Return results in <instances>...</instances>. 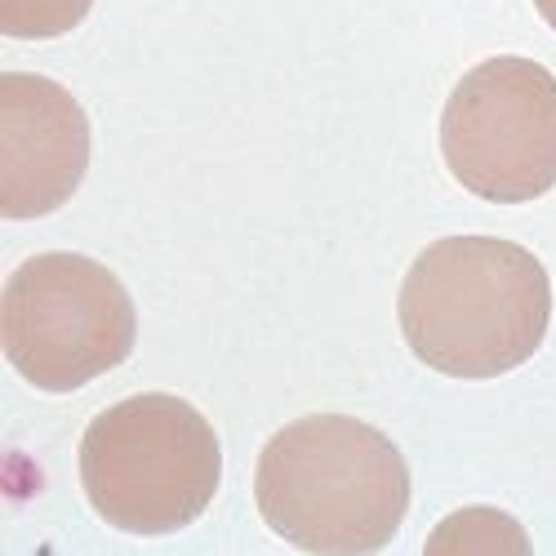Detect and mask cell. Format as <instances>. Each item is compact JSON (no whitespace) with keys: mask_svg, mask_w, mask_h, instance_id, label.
Masks as SVG:
<instances>
[{"mask_svg":"<svg viewBox=\"0 0 556 556\" xmlns=\"http://www.w3.org/2000/svg\"><path fill=\"white\" fill-rule=\"evenodd\" d=\"M428 552H530V539L521 526H513L507 517L490 513V507H481V530H472V517L463 513L454 517L450 526L432 530L428 539Z\"/></svg>","mask_w":556,"mask_h":556,"instance_id":"cell-8","label":"cell"},{"mask_svg":"<svg viewBox=\"0 0 556 556\" xmlns=\"http://www.w3.org/2000/svg\"><path fill=\"white\" fill-rule=\"evenodd\" d=\"M534 10H539V18L556 31V0H534Z\"/></svg>","mask_w":556,"mask_h":556,"instance_id":"cell-9","label":"cell"},{"mask_svg":"<svg viewBox=\"0 0 556 556\" xmlns=\"http://www.w3.org/2000/svg\"><path fill=\"white\" fill-rule=\"evenodd\" d=\"M450 174L481 201L526 205L556 188V76L534 59H490L454 85L441 116Z\"/></svg>","mask_w":556,"mask_h":556,"instance_id":"cell-5","label":"cell"},{"mask_svg":"<svg viewBox=\"0 0 556 556\" xmlns=\"http://www.w3.org/2000/svg\"><path fill=\"white\" fill-rule=\"evenodd\" d=\"M254 503L294 552L365 556L396 539L409 513V468L379 428L312 414L263 445Z\"/></svg>","mask_w":556,"mask_h":556,"instance_id":"cell-2","label":"cell"},{"mask_svg":"<svg viewBox=\"0 0 556 556\" xmlns=\"http://www.w3.org/2000/svg\"><path fill=\"white\" fill-rule=\"evenodd\" d=\"M89 152V116L63 85L31 72L0 76V214L10 223L67 205Z\"/></svg>","mask_w":556,"mask_h":556,"instance_id":"cell-6","label":"cell"},{"mask_svg":"<svg viewBox=\"0 0 556 556\" xmlns=\"http://www.w3.org/2000/svg\"><path fill=\"white\" fill-rule=\"evenodd\" d=\"M94 0H0V31L10 40H54L85 23Z\"/></svg>","mask_w":556,"mask_h":556,"instance_id":"cell-7","label":"cell"},{"mask_svg":"<svg viewBox=\"0 0 556 556\" xmlns=\"http://www.w3.org/2000/svg\"><path fill=\"white\" fill-rule=\"evenodd\" d=\"M138 312L121 276L85 254H36L10 271L0 348L40 392H76L125 365Z\"/></svg>","mask_w":556,"mask_h":556,"instance_id":"cell-4","label":"cell"},{"mask_svg":"<svg viewBox=\"0 0 556 556\" xmlns=\"http://www.w3.org/2000/svg\"><path fill=\"white\" fill-rule=\"evenodd\" d=\"M223 450L210 419L169 392H143L103 409L80 437V490L125 534L188 530L214 503Z\"/></svg>","mask_w":556,"mask_h":556,"instance_id":"cell-3","label":"cell"},{"mask_svg":"<svg viewBox=\"0 0 556 556\" xmlns=\"http://www.w3.org/2000/svg\"><path fill=\"white\" fill-rule=\"evenodd\" d=\"M396 320L409 352L437 375L498 379L543 348L552 281L517 241L445 237L405 271Z\"/></svg>","mask_w":556,"mask_h":556,"instance_id":"cell-1","label":"cell"}]
</instances>
